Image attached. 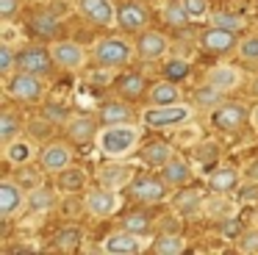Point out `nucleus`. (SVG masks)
<instances>
[{
	"mask_svg": "<svg viewBox=\"0 0 258 255\" xmlns=\"http://www.w3.org/2000/svg\"><path fill=\"white\" fill-rule=\"evenodd\" d=\"M147 100H150V105H169V103H180L183 100V89H180V83L175 81H158L153 83L150 89H147Z\"/></svg>",
	"mask_w": 258,
	"mask_h": 255,
	"instance_id": "obj_24",
	"label": "nucleus"
},
{
	"mask_svg": "<svg viewBox=\"0 0 258 255\" xmlns=\"http://www.w3.org/2000/svg\"><path fill=\"white\" fill-rule=\"evenodd\" d=\"M100 119L106 125H117V122H131V108L125 103H103L100 105Z\"/></svg>",
	"mask_w": 258,
	"mask_h": 255,
	"instance_id": "obj_33",
	"label": "nucleus"
},
{
	"mask_svg": "<svg viewBox=\"0 0 258 255\" xmlns=\"http://www.w3.org/2000/svg\"><path fill=\"white\" fill-rule=\"evenodd\" d=\"M78 244H81V230H78V227H67V230H61V233L56 236V247H58V249H67V252H73Z\"/></svg>",
	"mask_w": 258,
	"mask_h": 255,
	"instance_id": "obj_41",
	"label": "nucleus"
},
{
	"mask_svg": "<svg viewBox=\"0 0 258 255\" xmlns=\"http://www.w3.org/2000/svg\"><path fill=\"white\" fill-rule=\"evenodd\" d=\"M142 128L134 122H117V125H103L95 144L106 158H128L139 147Z\"/></svg>",
	"mask_w": 258,
	"mask_h": 255,
	"instance_id": "obj_1",
	"label": "nucleus"
},
{
	"mask_svg": "<svg viewBox=\"0 0 258 255\" xmlns=\"http://www.w3.org/2000/svg\"><path fill=\"white\" fill-rule=\"evenodd\" d=\"M175 147L167 142H153V144H145V147L139 150V158L145 161L147 166H153V169H161L164 164H167L169 158H175Z\"/></svg>",
	"mask_w": 258,
	"mask_h": 255,
	"instance_id": "obj_26",
	"label": "nucleus"
},
{
	"mask_svg": "<svg viewBox=\"0 0 258 255\" xmlns=\"http://www.w3.org/2000/svg\"><path fill=\"white\" fill-rule=\"evenodd\" d=\"M122 227L147 238V233H150V216H147V214H139V211H136V214H128V216H125V222H122Z\"/></svg>",
	"mask_w": 258,
	"mask_h": 255,
	"instance_id": "obj_37",
	"label": "nucleus"
},
{
	"mask_svg": "<svg viewBox=\"0 0 258 255\" xmlns=\"http://www.w3.org/2000/svg\"><path fill=\"white\" fill-rule=\"evenodd\" d=\"M50 64H56V61H53V53L45 50V47H28V50H23V53L17 55L20 70L34 72V75H47Z\"/></svg>",
	"mask_w": 258,
	"mask_h": 255,
	"instance_id": "obj_17",
	"label": "nucleus"
},
{
	"mask_svg": "<svg viewBox=\"0 0 258 255\" xmlns=\"http://www.w3.org/2000/svg\"><path fill=\"white\" fill-rule=\"evenodd\" d=\"M75 9L84 20L95 22V25H117V14L119 9L111 0H75Z\"/></svg>",
	"mask_w": 258,
	"mask_h": 255,
	"instance_id": "obj_7",
	"label": "nucleus"
},
{
	"mask_svg": "<svg viewBox=\"0 0 258 255\" xmlns=\"http://www.w3.org/2000/svg\"><path fill=\"white\" fill-rule=\"evenodd\" d=\"M14 67H17V53H14V44L0 42V75H3V78L14 75Z\"/></svg>",
	"mask_w": 258,
	"mask_h": 255,
	"instance_id": "obj_38",
	"label": "nucleus"
},
{
	"mask_svg": "<svg viewBox=\"0 0 258 255\" xmlns=\"http://www.w3.org/2000/svg\"><path fill=\"white\" fill-rule=\"evenodd\" d=\"M222 94L217 86H211V83H203L200 89L195 92V105H200V111H214L219 103H222Z\"/></svg>",
	"mask_w": 258,
	"mask_h": 255,
	"instance_id": "obj_31",
	"label": "nucleus"
},
{
	"mask_svg": "<svg viewBox=\"0 0 258 255\" xmlns=\"http://www.w3.org/2000/svg\"><path fill=\"white\" fill-rule=\"evenodd\" d=\"M84 205L89 214L100 216V219H106V216H114L119 211V192H114V188H106L97 183V188H89L84 197Z\"/></svg>",
	"mask_w": 258,
	"mask_h": 255,
	"instance_id": "obj_6",
	"label": "nucleus"
},
{
	"mask_svg": "<svg viewBox=\"0 0 258 255\" xmlns=\"http://www.w3.org/2000/svg\"><path fill=\"white\" fill-rule=\"evenodd\" d=\"M20 136H23V122H20V116L12 108H3L0 111V142L9 144Z\"/></svg>",
	"mask_w": 258,
	"mask_h": 255,
	"instance_id": "obj_29",
	"label": "nucleus"
},
{
	"mask_svg": "<svg viewBox=\"0 0 258 255\" xmlns=\"http://www.w3.org/2000/svg\"><path fill=\"white\" fill-rule=\"evenodd\" d=\"M31 25H34V31H36V33H42V36H56V31H58L56 17L47 14V11H45V14H34Z\"/></svg>",
	"mask_w": 258,
	"mask_h": 255,
	"instance_id": "obj_39",
	"label": "nucleus"
},
{
	"mask_svg": "<svg viewBox=\"0 0 258 255\" xmlns=\"http://www.w3.org/2000/svg\"><path fill=\"white\" fill-rule=\"evenodd\" d=\"M247 119H250V108L244 103H233V100L230 103H219L211 111V122L219 131H239Z\"/></svg>",
	"mask_w": 258,
	"mask_h": 255,
	"instance_id": "obj_8",
	"label": "nucleus"
},
{
	"mask_svg": "<svg viewBox=\"0 0 258 255\" xmlns=\"http://www.w3.org/2000/svg\"><path fill=\"white\" fill-rule=\"evenodd\" d=\"M17 11H20V0H0V20L3 22L14 20Z\"/></svg>",
	"mask_w": 258,
	"mask_h": 255,
	"instance_id": "obj_48",
	"label": "nucleus"
},
{
	"mask_svg": "<svg viewBox=\"0 0 258 255\" xmlns=\"http://www.w3.org/2000/svg\"><path fill=\"white\" fill-rule=\"evenodd\" d=\"M6 94L20 103H36L45 97V81H42V75L17 70L14 75L6 78Z\"/></svg>",
	"mask_w": 258,
	"mask_h": 255,
	"instance_id": "obj_4",
	"label": "nucleus"
},
{
	"mask_svg": "<svg viewBox=\"0 0 258 255\" xmlns=\"http://www.w3.org/2000/svg\"><path fill=\"white\" fill-rule=\"evenodd\" d=\"M208 20H211V25L225 28V31H239V28L244 25V17H239V14H228V11H219V14H211Z\"/></svg>",
	"mask_w": 258,
	"mask_h": 255,
	"instance_id": "obj_40",
	"label": "nucleus"
},
{
	"mask_svg": "<svg viewBox=\"0 0 258 255\" xmlns=\"http://www.w3.org/2000/svg\"><path fill=\"white\" fill-rule=\"evenodd\" d=\"M250 122H252V128H255V131H258V105H255V108L250 111Z\"/></svg>",
	"mask_w": 258,
	"mask_h": 255,
	"instance_id": "obj_53",
	"label": "nucleus"
},
{
	"mask_svg": "<svg viewBox=\"0 0 258 255\" xmlns=\"http://www.w3.org/2000/svg\"><path fill=\"white\" fill-rule=\"evenodd\" d=\"M206 83L217 86L219 92H233V89L241 83V72L236 70V67H230V64H217V67H211V70L206 72Z\"/></svg>",
	"mask_w": 258,
	"mask_h": 255,
	"instance_id": "obj_21",
	"label": "nucleus"
},
{
	"mask_svg": "<svg viewBox=\"0 0 258 255\" xmlns=\"http://www.w3.org/2000/svg\"><path fill=\"white\" fill-rule=\"evenodd\" d=\"M34 155H36L34 142H28V139H23V136L9 142V144H3V158L12 166H28L31 161H34Z\"/></svg>",
	"mask_w": 258,
	"mask_h": 255,
	"instance_id": "obj_25",
	"label": "nucleus"
},
{
	"mask_svg": "<svg viewBox=\"0 0 258 255\" xmlns=\"http://www.w3.org/2000/svg\"><path fill=\"white\" fill-rule=\"evenodd\" d=\"M17 175H14V177H17V183H20V186H31V188H34V186H39V175H36V172L34 169H25V166H17Z\"/></svg>",
	"mask_w": 258,
	"mask_h": 255,
	"instance_id": "obj_47",
	"label": "nucleus"
},
{
	"mask_svg": "<svg viewBox=\"0 0 258 255\" xmlns=\"http://www.w3.org/2000/svg\"><path fill=\"white\" fill-rule=\"evenodd\" d=\"M147 241L145 236H139V233H131V230H117L111 233V236L106 238V244H103V252H111V255H139L145 252Z\"/></svg>",
	"mask_w": 258,
	"mask_h": 255,
	"instance_id": "obj_12",
	"label": "nucleus"
},
{
	"mask_svg": "<svg viewBox=\"0 0 258 255\" xmlns=\"http://www.w3.org/2000/svg\"><path fill=\"white\" fill-rule=\"evenodd\" d=\"M239 203H247V205L258 203V183L255 180H244V186H239Z\"/></svg>",
	"mask_w": 258,
	"mask_h": 255,
	"instance_id": "obj_45",
	"label": "nucleus"
},
{
	"mask_svg": "<svg viewBox=\"0 0 258 255\" xmlns=\"http://www.w3.org/2000/svg\"><path fill=\"white\" fill-rule=\"evenodd\" d=\"M45 116H50V119H58V122H64V125L70 122V116L64 114V108H58V105H50V108H45Z\"/></svg>",
	"mask_w": 258,
	"mask_h": 255,
	"instance_id": "obj_52",
	"label": "nucleus"
},
{
	"mask_svg": "<svg viewBox=\"0 0 258 255\" xmlns=\"http://www.w3.org/2000/svg\"><path fill=\"white\" fill-rule=\"evenodd\" d=\"M64 131H67V139L75 144H89V142H95L97 133H100L92 116H73V119L64 125Z\"/></svg>",
	"mask_w": 258,
	"mask_h": 255,
	"instance_id": "obj_23",
	"label": "nucleus"
},
{
	"mask_svg": "<svg viewBox=\"0 0 258 255\" xmlns=\"http://www.w3.org/2000/svg\"><path fill=\"white\" fill-rule=\"evenodd\" d=\"M236 211H239V203L230 200L228 192H211L206 197V205H203V214H206L208 219H214V222H222V219H228V216H236Z\"/></svg>",
	"mask_w": 258,
	"mask_h": 255,
	"instance_id": "obj_16",
	"label": "nucleus"
},
{
	"mask_svg": "<svg viewBox=\"0 0 258 255\" xmlns=\"http://www.w3.org/2000/svg\"><path fill=\"white\" fill-rule=\"evenodd\" d=\"M39 164H42V169H47V172H61L64 166L73 164V147H67L64 142L47 144L39 153Z\"/></svg>",
	"mask_w": 258,
	"mask_h": 255,
	"instance_id": "obj_18",
	"label": "nucleus"
},
{
	"mask_svg": "<svg viewBox=\"0 0 258 255\" xmlns=\"http://www.w3.org/2000/svg\"><path fill=\"white\" fill-rule=\"evenodd\" d=\"M134 55L131 44L125 42L122 36H100L92 47V58L103 67V70H119L125 67Z\"/></svg>",
	"mask_w": 258,
	"mask_h": 255,
	"instance_id": "obj_3",
	"label": "nucleus"
},
{
	"mask_svg": "<svg viewBox=\"0 0 258 255\" xmlns=\"http://www.w3.org/2000/svg\"><path fill=\"white\" fill-rule=\"evenodd\" d=\"M164 22H169L172 28H186L191 22L189 11H186L183 0H169L167 6H164Z\"/></svg>",
	"mask_w": 258,
	"mask_h": 255,
	"instance_id": "obj_32",
	"label": "nucleus"
},
{
	"mask_svg": "<svg viewBox=\"0 0 258 255\" xmlns=\"http://www.w3.org/2000/svg\"><path fill=\"white\" fill-rule=\"evenodd\" d=\"M200 47L211 55H228L230 50L239 47V39H236V31H225V28L211 25L208 31L200 33Z\"/></svg>",
	"mask_w": 258,
	"mask_h": 255,
	"instance_id": "obj_10",
	"label": "nucleus"
},
{
	"mask_svg": "<svg viewBox=\"0 0 258 255\" xmlns=\"http://www.w3.org/2000/svg\"><path fill=\"white\" fill-rule=\"evenodd\" d=\"M117 25L125 33H136L139 36L142 31H147V9L142 3H136V0L122 3L119 6V14H117Z\"/></svg>",
	"mask_w": 258,
	"mask_h": 255,
	"instance_id": "obj_15",
	"label": "nucleus"
},
{
	"mask_svg": "<svg viewBox=\"0 0 258 255\" xmlns=\"http://www.w3.org/2000/svg\"><path fill=\"white\" fill-rule=\"evenodd\" d=\"M241 175H244V180H255L258 183V158L247 161L244 169H241Z\"/></svg>",
	"mask_w": 258,
	"mask_h": 255,
	"instance_id": "obj_50",
	"label": "nucleus"
},
{
	"mask_svg": "<svg viewBox=\"0 0 258 255\" xmlns=\"http://www.w3.org/2000/svg\"><path fill=\"white\" fill-rule=\"evenodd\" d=\"M25 203H28V192H25L17 180L6 177V180L0 183V216H3V219L14 216Z\"/></svg>",
	"mask_w": 258,
	"mask_h": 255,
	"instance_id": "obj_14",
	"label": "nucleus"
},
{
	"mask_svg": "<svg viewBox=\"0 0 258 255\" xmlns=\"http://www.w3.org/2000/svg\"><path fill=\"white\" fill-rule=\"evenodd\" d=\"M0 36H3V42H6V44H17L20 31L12 25V20H9V22H3V28H0Z\"/></svg>",
	"mask_w": 258,
	"mask_h": 255,
	"instance_id": "obj_49",
	"label": "nucleus"
},
{
	"mask_svg": "<svg viewBox=\"0 0 258 255\" xmlns=\"http://www.w3.org/2000/svg\"><path fill=\"white\" fill-rule=\"evenodd\" d=\"M161 233H180V222L175 216H164L161 219Z\"/></svg>",
	"mask_w": 258,
	"mask_h": 255,
	"instance_id": "obj_51",
	"label": "nucleus"
},
{
	"mask_svg": "<svg viewBox=\"0 0 258 255\" xmlns=\"http://www.w3.org/2000/svg\"><path fill=\"white\" fill-rule=\"evenodd\" d=\"M134 166L125 164L122 158H108L106 164L97 169V183L106 188H114V192H122L125 186L134 183Z\"/></svg>",
	"mask_w": 258,
	"mask_h": 255,
	"instance_id": "obj_5",
	"label": "nucleus"
},
{
	"mask_svg": "<svg viewBox=\"0 0 258 255\" xmlns=\"http://www.w3.org/2000/svg\"><path fill=\"white\" fill-rule=\"evenodd\" d=\"M195 119V105L191 103H169V105H147L142 111V122L156 131H167V128H180L186 122Z\"/></svg>",
	"mask_w": 258,
	"mask_h": 255,
	"instance_id": "obj_2",
	"label": "nucleus"
},
{
	"mask_svg": "<svg viewBox=\"0 0 258 255\" xmlns=\"http://www.w3.org/2000/svg\"><path fill=\"white\" fill-rule=\"evenodd\" d=\"M250 92H252V94H255V97H258V75L252 78V83H250Z\"/></svg>",
	"mask_w": 258,
	"mask_h": 255,
	"instance_id": "obj_54",
	"label": "nucleus"
},
{
	"mask_svg": "<svg viewBox=\"0 0 258 255\" xmlns=\"http://www.w3.org/2000/svg\"><path fill=\"white\" fill-rule=\"evenodd\" d=\"M239 252H247V255L258 252V230L241 233V236H239Z\"/></svg>",
	"mask_w": 258,
	"mask_h": 255,
	"instance_id": "obj_44",
	"label": "nucleus"
},
{
	"mask_svg": "<svg viewBox=\"0 0 258 255\" xmlns=\"http://www.w3.org/2000/svg\"><path fill=\"white\" fill-rule=\"evenodd\" d=\"M219 158V144L217 142H197V147H195V161L197 164H214V161Z\"/></svg>",
	"mask_w": 258,
	"mask_h": 255,
	"instance_id": "obj_36",
	"label": "nucleus"
},
{
	"mask_svg": "<svg viewBox=\"0 0 258 255\" xmlns=\"http://www.w3.org/2000/svg\"><path fill=\"white\" fill-rule=\"evenodd\" d=\"M239 55L244 61H258V33H250V36H244L239 42Z\"/></svg>",
	"mask_w": 258,
	"mask_h": 255,
	"instance_id": "obj_42",
	"label": "nucleus"
},
{
	"mask_svg": "<svg viewBox=\"0 0 258 255\" xmlns=\"http://www.w3.org/2000/svg\"><path fill=\"white\" fill-rule=\"evenodd\" d=\"M241 172L236 169V166H217V169L208 175V188L211 192H239L241 186Z\"/></svg>",
	"mask_w": 258,
	"mask_h": 255,
	"instance_id": "obj_22",
	"label": "nucleus"
},
{
	"mask_svg": "<svg viewBox=\"0 0 258 255\" xmlns=\"http://www.w3.org/2000/svg\"><path fill=\"white\" fill-rule=\"evenodd\" d=\"M186 11H189L191 20H208L211 11H208V0H183Z\"/></svg>",
	"mask_w": 258,
	"mask_h": 255,
	"instance_id": "obj_43",
	"label": "nucleus"
},
{
	"mask_svg": "<svg viewBox=\"0 0 258 255\" xmlns=\"http://www.w3.org/2000/svg\"><path fill=\"white\" fill-rule=\"evenodd\" d=\"M186 249V241L180 233H158L153 241V252L158 255H180Z\"/></svg>",
	"mask_w": 258,
	"mask_h": 255,
	"instance_id": "obj_30",
	"label": "nucleus"
},
{
	"mask_svg": "<svg viewBox=\"0 0 258 255\" xmlns=\"http://www.w3.org/2000/svg\"><path fill=\"white\" fill-rule=\"evenodd\" d=\"M167 180H164L161 175H145V177H136L134 183H131V197L139 200V203H164L167 200Z\"/></svg>",
	"mask_w": 258,
	"mask_h": 255,
	"instance_id": "obj_9",
	"label": "nucleus"
},
{
	"mask_svg": "<svg viewBox=\"0 0 258 255\" xmlns=\"http://www.w3.org/2000/svg\"><path fill=\"white\" fill-rule=\"evenodd\" d=\"M56 186L61 188L64 194H75V192H84L86 188V180H89V175H86V169H81V166H64L61 172H56Z\"/></svg>",
	"mask_w": 258,
	"mask_h": 255,
	"instance_id": "obj_27",
	"label": "nucleus"
},
{
	"mask_svg": "<svg viewBox=\"0 0 258 255\" xmlns=\"http://www.w3.org/2000/svg\"><path fill=\"white\" fill-rule=\"evenodd\" d=\"M203 205H206V194H203L200 188H178V194L172 197V208H175V214H180V216L200 214Z\"/></svg>",
	"mask_w": 258,
	"mask_h": 255,
	"instance_id": "obj_20",
	"label": "nucleus"
},
{
	"mask_svg": "<svg viewBox=\"0 0 258 255\" xmlns=\"http://www.w3.org/2000/svg\"><path fill=\"white\" fill-rule=\"evenodd\" d=\"M169 53V39L164 36L161 31H142L139 39H136V55L145 61H161L167 58Z\"/></svg>",
	"mask_w": 258,
	"mask_h": 255,
	"instance_id": "obj_11",
	"label": "nucleus"
},
{
	"mask_svg": "<svg viewBox=\"0 0 258 255\" xmlns=\"http://www.w3.org/2000/svg\"><path fill=\"white\" fill-rule=\"evenodd\" d=\"M158 175L167 180L169 188H180V186H186V183L191 180V166H189V161H186L183 155H175V158H169L167 164L158 169Z\"/></svg>",
	"mask_w": 258,
	"mask_h": 255,
	"instance_id": "obj_19",
	"label": "nucleus"
},
{
	"mask_svg": "<svg viewBox=\"0 0 258 255\" xmlns=\"http://www.w3.org/2000/svg\"><path fill=\"white\" fill-rule=\"evenodd\" d=\"M189 75H191V67L186 58H169L167 64H164V78H169V81H175V83H183Z\"/></svg>",
	"mask_w": 258,
	"mask_h": 255,
	"instance_id": "obj_35",
	"label": "nucleus"
},
{
	"mask_svg": "<svg viewBox=\"0 0 258 255\" xmlns=\"http://www.w3.org/2000/svg\"><path fill=\"white\" fill-rule=\"evenodd\" d=\"M117 89H119V94H122L125 100H139L147 86H145V78L142 75H125L122 81L117 83Z\"/></svg>",
	"mask_w": 258,
	"mask_h": 255,
	"instance_id": "obj_34",
	"label": "nucleus"
},
{
	"mask_svg": "<svg viewBox=\"0 0 258 255\" xmlns=\"http://www.w3.org/2000/svg\"><path fill=\"white\" fill-rule=\"evenodd\" d=\"M56 200H58V194H56V188H50V186H34L28 192V211H34V214H45V211H50L53 205H56Z\"/></svg>",
	"mask_w": 258,
	"mask_h": 255,
	"instance_id": "obj_28",
	"label": "nucleus"
},
{
	"mask_svg": "<svg viewBox=\"0 0 258 255\" xmlns=\"http://www.w3.org/2000/svg\"><path fill=\"white\" fill-rule=\"evenodd\" d=\"M219 233H222L225 238H239V236H241L239 219H236V216H228V219H222V222H219Z\"/></svg>",
	"mask_w": 258,
	"mask_h": 255,
	"instance_id": "obj_46",
	"label": "nucleus"
},
{
	"mask_svg": "<svg viewBox=\"0 0 258 255\" xmlns=\"http://www.w3.org/2000/svg\"><path fill=\"white\" fill-rule=\"evenodd\" d=\"M50 53H53L56 67H61V70H67V72H78L81 67L86 64V50L81 47L78 42H53Z\"/></svg>",
	"mask_w": 258,
	"mask_h": 255,
	"instance_id": "obj_13",
	"label": "nucleus"
}]
</instances>
